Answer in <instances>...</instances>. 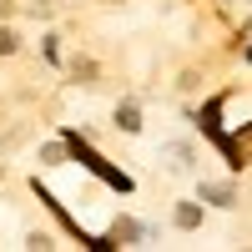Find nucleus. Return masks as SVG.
<instances>
[{
  "instance_id": "4",
  "label": "nucleus",
  "mask_w": 252,
  "mask_h": 252,
  "mask_svg": "<svg viewBox=\"0 0 252 252\" xmlns=\"http://www.w3.org/2000/svg\"><path fill=\"white\" fill-rule=\"evenodd\" d=\"M40 161H51V166H56V161H66V146H46V152H40Z\"/></svg>"
},
{
  "instance_id": "1",
  "label": "nucleus",
  "mask_w": 252,
  "mask_h": 252,
  "mask_svg": "<svg viewBox=\"0 0 252 252\" xmlns=\"http://www.w3.org/2000/svg\"><path fill=\"white\" fill-rule=\"evenodd\" d=\"M116 126H121V131H136V126H141V111L131 106V101H126V106L116 111Z\"/></svg>"
},
{
  "instance_id": "2",
  "label": "nucleus",
  "mask_w": 252,
  "mask_h": 252,
  "mask_svg": "<svg viewBox=\"0 0 252 252\" xmlns=\"http://www.w3.org/2000/svg\"><path fill=\"white\" fill-rule=\"evenodd\" d=\"M177 222H182V227H197V222H202V212L187 202V207H177Z\"/></svg>"
},
{
  "instance_id": "3",
  "label": "nucleus",
  "mask_w": 252,
  "mask_h": 252,
  "mask_svg": "<svg viewBox=\"0 0 252 252\" xmlns=\"http://www.w3.org/2000/svg\"><path fill=\"white\" fill-rule=\"evenodd\" d=\"M207 202H217V207H227V202H232V192H227V187H207Z\"/></svg>"
},
{
  "instance_id": "5",
  "label": "nucleus",
  "mask_w": 252,
  "mask_h": 252,
  "mask_svg": "<svg viewBox=\"0 0 252 252\" xmlns=\"http://www.w3.org/2000/svg\"><path fill=\"white\" fill-rule=\"evenodd\" d=\"M5 51H15V35H10V31H0V56H5Z\"/></svg>"
}]
</instances>
